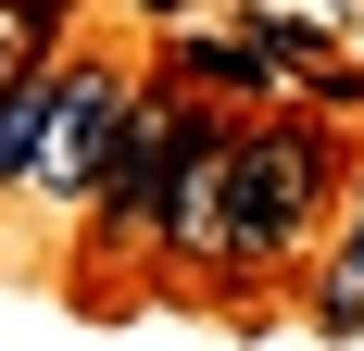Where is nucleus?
Instances as JSON below:
<instances>
[{
  "mask_svg": "<svg viewBox=\"0 0 364 351\" xmlns=\"http://www.w3.org/2000/svg\"><path fill=\"white\" fill-rule=\"evenodd\" d=\"M327 188H339V139L314 113L239 126V139H226V251H214V276L226 288L289 276L301 251H314V226H327Z\"/></svg>",
  "mask_w": 364,
  "mask_h": 351,
  "instance_id": "nucleus-1",
  "label": "nucleus"
},
{
  "mask_svg": "<svg viewBox=\"0 0 364 351\" xmlns=\"http://www.w3.org/2000/svg\"><path fill=\"white\" fill-rule=\"evenodd\" d=\"M126 113H139V75L113 63H50V139H38V188L50 201H88L126 151Z\"/></svg>",
  "mask_w": 364,
  "mask_h": 351,
  "instance_id": "nucleus-2",
  "label": "nucleus"
},
{
  "mask_svg": "<svg viewBox=\"0 0 364 351\" xmlns=\"http://www.w3.org/2000/svg\"><path fill=\"white\" fill-rule=\"evenodd\" d=\"M226 113H188V139H176V176H164V226H151V264H201L214 276V251H226Z\"/></svg>",
  "mask_w": 364,
  "mask_h": 351,
  "instance_id": "nucleus-3",
  "label": "nucleus"
},
{
  "mask_svg": "<svg viewBox=\"0 0 364 351\" xmlns=\"http://www.w3.org/2000/svg\"><path fill=\"white\" fill-rule=\"evenodd\" d=\"M314 326L327 339H364V163H352V213L327 239V276H314Z\"/></svg>",
  "mask_w": 364,
  "mask_h": 351,
  "instance_id": "nucleus-4",
  "label": "nucleus"
},
{
  "mask_svg": "<svg viewBox=\"0 0 364 351\" xmlns=\"http://www.w3.org/2000/svg\"><path fill=\"white\" fill-rule=\"evenodd\" d=\"M38 139H50V63H38L26 88H0V188L38 176Z\"/></svg>",
  "mask_w": 364,
  "mask_h": 351,
  "instance_id": "nucleus-5",
  "label": "nucleus"
},
{
  "mask_svg": "<svg viewBox=\"0 0 364 351\" xmlns=\"http://www.w3.org/2000/svg\"><path fill=\"white\" fill-rule=\"evenodd\" d=\"M38 50H50V26H38L26 0H0V88H26V75H38Z\"/></svg>",
  "mask_w": 364,
  "mask_h": 351,
  "instance_id": "nucleus-6",
  "label": "nucleus"
},
{
  "mask_svg": "<svg viewBox=\"0 0 364 351\" xmlns=\"http://www.w3.org/2000/svg\"><path fill=\"white\" fill-rule=\"evenodd\" d=\"M26 13H38V26H50V38H63V13H75V0H26Z\"/></svg>",
  "mask_w": 364,
  "mask_h": 351,
  "instance_id": "nucleus-7",
  "label": "nucleus"
},
{
  "mask_svg": "<svg viewBox=\"0 0 364 351\" xmlns=\"http://www.w3.org/2000/svg\"><path fill=\"white\" fill-rule=\"evenodd\" d=\"M139 13H164V26H176V13H188V0H139Z\"/></svg>",
  "mask_w": 364,
  "mask_h": 351,
  "instance_id": "nucleus-8",
  "label": "nucleus"
}]
</instances>
